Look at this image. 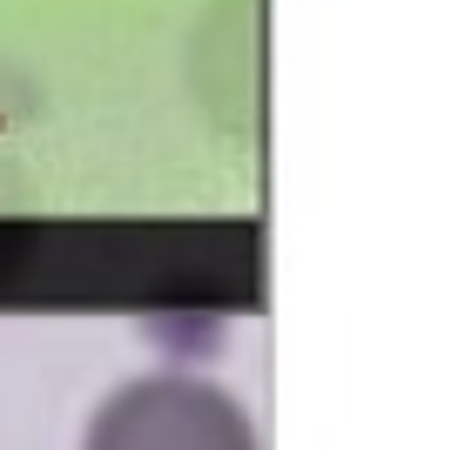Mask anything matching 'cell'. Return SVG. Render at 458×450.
<instances>
[{
    "label": "cell",
    "instance_id": "6da1fadb",
    "mask_svg": "<svg viewBox=\"0 0 458 450\" xmlns=\"http://www.w3.org/2000/svg\"><path fill=\"white\" fill-rule=\"evenodd\" d=\"M81 450H257V423L223 383L148 370L95 404Z\"/></svg>",
    "mask_w": 458,
    "mask_h": 450
}]
</instances>
